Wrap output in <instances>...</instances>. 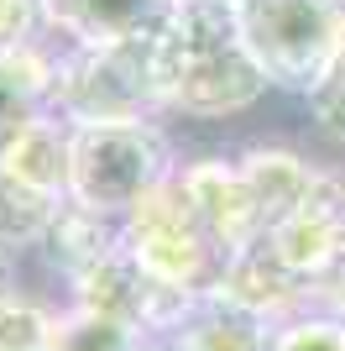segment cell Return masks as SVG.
Wrapping results in <instances>:
<instances>
[{"instance_id":"6da1fadb","label":"cell","mask_w":345,"mask_h":351,"mask_svg":"<svg viewBox=\"0 0 345 351\" xmlns=\"http://www.w3.org/2000/svg\"><path fill=\"white\" fill-rule=\"evenodd\" d=\"M157 84L168 121H235L277 95L246 53L241 5L172 0L157 21Z\"/></svg>"},{"instance_id":"7a4b0ae2","label":"cell","mask_w":345,"mask_h":351,"mask_svg":"<svg viewBox=\"0 0 345 351\" xmlns=\"http://www.w3.org/2000/svg\"><path fill=\"white\" fill-rule=\"evenodd\" d=\"M168 158H172V142H168V121L162 116L73 121L68 199L105 210V215H131L172 173Z\"/></svg>"},{"instance_id":"3957f363","label":"cell","mask_w":345,"mask_h":351,"mask_svg":"<svg viewBox=\"0 0 345 351\" xmlns=\"http://www.w3.org/2000/svg\"><path fill=\"white\" fill-rule=\"evenodd\" d=\"M345 32V0H246L241 37L277 95L303 100L330 69Z\"/></svg>"},{"instance_id":"277c9868","label":"cell","mask_w":345,"mask_h":351,"mask_svg":"<svg viewBox=\"0 0 345 351\" xmlns=\"http://www.w3.org/2000/svg\"><path fill=\"white\" fill-rule=\"evenodd\" d=\"M58 110V43L37 37L21 47H0V142H11L21 126Z\"/></svg>"},{"instance_id":"5b68a950","label":"cell","mask_w":345,"mask_h":351,"mask_svg":"<svg viewBox=\"0 0 345 351\" xmlns=\"http://www.w3.org/2000/svg\"><path fill=\"white\" fill-rule=\"evenodd\" d=\"M241 173H246V184H251V199H257L261 236L272 231L283 215L303 210L319 194V184H324V168H314L309 158L288 152V147H246Z\"/></svg>"},{"instance_id":"8992f818","label":"cell","mask_w":345,"mask_h":351,"mask_svg":"<svg viewBox=\"0 0 345 351\" xmlns=\"http://www.w3.org/2000/svg\"><path fill=\"white\" fill-rule=\"evenodd\" d=\"M47 5V32L68 47H105L120 43L146 21H157L172 0H42Z\"/></svg>"},{"instance_id":"52a82bcc","label":"cell","mask_w":345,"mask_h":351,"mask_svg":"<svg viewBox=\"0 0 345 351\" xmlns=\"http://www.w3.org/2000/svg\"><path fill=\"white\" fill-rule=\"evenodd\" d=\"M0 168L27 178L47 194L68 199V168H73V121L68 116H42L21 126L11 142H0Z\"/></svg>"},{"instance_id":"ba28073f","label":"cell","mask_w":345,"mask_h":351,"mask_svg":"<svg viewBox=\"0 0 345 351\" xmlns=\"http://www.w3.org/2000/svg\"><path fill=\"white\" fill-rule=\"evenodd\" d=\"M63 205H68L63 194H47V189H37V184L0 168V247H27V241L53 236Z\"/></svg>"},{"instance_id":"9c48e42d","label":"cell","mask_w":345,"mask_h":351,"mask_svg":"<svg viewBox=\"0 0 345 351\" xmlns=\"http://www.w3.org/2000/svg\"><path fill=\"white\" fill-rule=\"evenodd\" d=\"M303 116L324 142L345 147V32H340V47H335L330 69L319 73V84L303 95Z\"/></svg>"},{"instance_id":"30bf717a","label":"cell","mask_w":345,"mask_h":351,"mask_svg":"<svg viewBox=\"0 0 345 351\" xmlns=\"http://www.w3.org/2000/svg\"><path fill=\"white\" fill-rule=\"evenodd\" d=\"M53 351H136V336L115 315H79L53 336Z\"/></svg>"},{"instance_id":"8fae6325","label":"cell","mask_w":345,"mask_h":351,"mask_svg":"<svg viewBox=\"0 0 345 351\" xmlns=\"http://www.w3.org/2000/svg\"><path fill=\"white\" fill-rule=\"evenodd\" d=\"M0 351H53V325L37 309L0 299Z\"/></svg>"},{"instance_id":"7c38bea8","label":"cell","mask_w":345,"mask_h":351,"mask_svg":"<svg viewBox=\"0 0 345 351\" xmlns=\"http://www.w3.org/2000/svg\"><path fill=\"white\" fill-rule=\"evenodd\" d=\"M47 32V5L42 0H0V47L37 43Z\"/></svg>"},{"instance_id":"4fadbf2b","label":"cell","mask_w":345,"mask_h":351,"mask_svg":"<svg viewBox=\"0 0 345 351\" xmlns=\"http://www.w3.org/2000/svg\"><path fill=\"white\" fill-rule=\"evenodd\" d=\"M272 351H345V320H298L272 341Z\"/></svg>"},{"instance_id":"5bb4252c","label":"cell","mask_w":345,"mask_h":351,"mask_svg":"<svg viewBox=\"0 0 345 351\" xmlns=\"http://www.w3.org/2000/svg\"><path fill=\"white\" fill-rule=\"evenodd\" d=\"M335 315L345 320V267H340V278H335Z\"/></svg>"},{"instance_id":"9a60e30c","label":"cell","mask_w":345,"mask_h":351,"mask_svg":"<svg viewBox=\"0 0 345 351\" xmlns=\"http://www.w3.org/2000/svg\"><path fill=\"white\" fill-rule=\"evenodd\" d=\"M225 5H246V0H225Z\"/></svg>"}]
</instances>
